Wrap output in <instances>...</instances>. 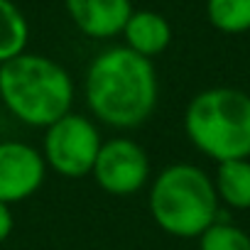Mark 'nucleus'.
Wrapping results in <instances>:
<instances>
[{"instance_id": "1", "label": "nucleus", "mask_w": 250, "mask_h": 250, "mask_svg": "<svg viewBox=\"0 0 250 250\" xmlns=\"http://www.w3.org/2000/svg\"><path fill=\"white\" fill-rule=\"evenodd\" d=\"M88 108L113 128L145 123L157 103V74L147 57L128 47L101 52L86 74Z\"/></svg>"}, {"instance_id": "2", "label": "nucleus", "mask_w": 250, "mask_h": 250, "mask_svg": "<svg viewBox=\"0 0 250 250\" xmlns=\"http://www.w3.org/2000/svg\"><path fill=\"white\" fill-rule=\"evenodd\" d=\"M0 98L18 120L49 128L69 115L74 83L69 71L54 59L22 52L0 64Z\"/></svg>"}, {"instance_id": "3", "label": "nucleus", "mask_w": 250, "mask_h": 250, "mask_svg": "<svg viewBox=\"0 0 250 250\" xmlns=\"http://www.w3.org/2000/svg\"><path fill=\"white\" fill-rule=\"evenodd\" d=\"M184 130L196 150L211 160L230 162L250 157V96L240 88H206L184 113Z\"/></svg>"}, {"instance_id": "4", "label": "nucleus", "mask_w": 250, "mask_h": 250, "mask_svg": "<svg viewBox=\"0 0 250 250\" xmlns=\"http://www.w3.org/2000/svg\"><path fill=\"white\" fill-rule=\"evenodd\" d=\"M150 213L165 233L199 238L216 223V187L204 169L194 165H172L160 172L150 191Z\"/></svg>"}, {"instance_id": "5", "label": "nucleus", "mask_w": 250, "mask_h": 250, "mask_svg": "<svg viewBox=\"0 0 250 250\" xmlns=\"http://www.w3.org/2000/svg\"><path fill=\"white\" fill-rule=\"evenodd\" d=\"M101 150V138L96 125L83 115H64L47 128L44 157L54 172L66 179H79L93 172Z\"/></svg>"}, {"instance_id": "6", "label": "nucleus", "mask_w": 250, "mask_h": 250, "mask_svg": "<svg viewBox=\"0 0 250 250\" xmlns=\"http://www.w3.org/2000/svg\"><path fill=\"white\" fill-rule=\"evenodd\" d=\"M91 174L103 191L113 196H130L147 182L150 162L138 143L118 138L101 145Z\"/></svg>"}, {"instance_id": "7", "label": "nucleus", "mask_w": 250, "mask_h": 250, "mask_svg": "<svg viewBox=\"0 0 250 250\" xmlns=\"http://www.w3.org/2000/svg\"><path fill=\"white\" fill-rule=\"evenodd\" d=\"M44 182L42 155L25 143H0V204L32 196Z\"/></svg>"}, {"instance_id": "8", "label": "nucleus", "mask_w": 250, "mask_h": 250, "mask_svg": "<svg viewBox=\"0 0 250 250\" xmlns=\"http://www.w3.org/2000/svg\"><path fill=\"white\" fill-rule=\"evenodd\" d=\"M66 10L74 25L93 40L115 37L133 15L130 0H66Z\"/></svg>"}, {"instance_id": "9", "label": "nucleus", "mask_w": 250, "mask_h": 250, "mask_svg": "<svg viewBox=\"0 0 250 250\" xmlns=\"http://www.w3.org/2000/svg\"><path fill=\"white\" fill-rule=\"evenodd\" d=\"M123 35H125V42H128V49L147 59L162 54L172 42L169 22L160 13H152V10H138V13L133 10V15L123 27Z\"/></svg>"}, {"instance_id": "10", "label": "nucleus", "mask_w": 250, "mask_h": 250, "mask_svg": "<svg viewBox=\"0 0 250 250\" xmlns=\"http://www.w3.org/2000/svg\"><path fill=\"white\" fill-rule=\"evenodd\" d=\"M216 194L233 208H250V160L221 162L216 172Z\"/></svg>"}, {"instance_id": "11", "label": "nucleus", "mask_w": 250, "mask_h": 250, "mask_svg": "<svg viewBox=\"0 0 250 250\" xmlns=\"http://www.w3.org/2000/svg\"><path fill=\"white\" fill-rule=\"evenodd\" d=\"M30 27L25 15L13 0H0V64H5L25 52Z\"/></svg>"}, {"instance_id": "12", "label": "nucleus", "mask_w": 250, "mask_h": 250, "mask_svg": "<svg viewBox=\"0 0 250 250\" xmlns=\"http://www.w3.org/2000/svg\"><path fill=\"white\" fill-rule=\"evenodd\" d=\"M208 22L226 35L250 30V0H206Z\"/></svg>"}, {"instance_id": "13", "label": "nucleus", "mask_w": 250, "mask_h": 250, "mask_svg": "<svg viewBox=\"0 0 250 250\" xmlns=\"http://www.w3.org/2000/svg\"><path fill=\"white\" fill-rule=\"evenodd\" d=\"M199 238L201 250H250V235L233 223L216 221Z\"/></svg>"}, {"instance_id": "14", "label": "nucleus", "mask_w": 250, "mask_h": 250, "mask_svg": "<svg viewBox=\"0 0 250 250\" xmlns=\"http://www.w3.org/2000/svg\"><path fill=\"white\" fill-rule=\"evenodd\" d=\"M13 233V213L8 208V204H0V243Z\"/></svg>"}]
</instances>
